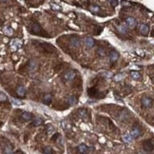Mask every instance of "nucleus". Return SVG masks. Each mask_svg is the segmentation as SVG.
Instances as JSON below:
<instances>
[{"mask_svg": "<svg viewBox=\"0 0 154 154\" xmlns=\"http://www.w3.org/2000/svg\"><path fill=\"white\" fill-rule=\"evenodd\" d=\"M144 151H152L153 150V141L152 140H147V141L144 142Z\"/></svg>", "mask_w": 154, "mask_h": 154, "instance_id": "nucleus-3", "label": "nucleus"}, {"mask_svg": "<svg viewBox=\"0 0 154 154\" xmlns=\"http://www.w3.org/2000/svg\"><path fill=\"white\" fill-rule=\"evenodd\" d=\"M118 58H119V53L118 52H115V50L110 52V54H109V61H110V63L116 62Z\"/></svg>", "mask_w": 154, "mask_h": 154, "instance_id": "nucleus-12", "label": "nucleus"}, {"mask_svg": "<svg viewBox=\"0 0 154 154\" xmlns=\"http://www.w3.org/2000/svg\"><path fill=\"white\" fill-rule=\"evenodd\" d=\"M103 75H105V76L107 77V78L111 77V73H110L109 71H104V72H103Z\"/></svg>", "mask_w": 154, "mask_h": 154, "instance_id": "nucleus-34", "label": "nucleus"}, {"mask_svg": "<svg viewBox=\"0 0 154 154\" xmlns=\"http://www.w3.org/2000/svg\"><path fill=\"white\" fill-rule=\"evenodd\" d=\"M52 8L53 9V10H55V11H59V10H61V8H60V6L55 5V4H52Z\"/></svg>", "mask_w": 154, "mask_h": 154, "instance_id": "nucleus-32", "label": "nucleus"}, {"mask_svg": "<svg viewBox=\"0 0 154 154\" xmlns=\"http://www.w3.org/2000/svg\"><path fill=\"white\" fill-rule=\"evenodd\" d=\"M109 3H110V5L112 6V7H116L117 5H118V1H115V0H110L109 1Z\"/></svg>", "mask_w": 154, "mask_h": 154, "instance_id": "nucleus-30", "label": "nucleus"}, {"mask_svg": "<svg viewBox=\"0 0 154 154\" xmlns=\"http://www.w3.org/2000/svg\"><path fill=\"white\" fill-rule=\"evenodd\" d=\"M43 153L44 154H53V149L50 147H46L43 148Z\"/></svg>", "mask_w": 154, "mask_h": 154, "instance_id": "nucleus-22", "label": "nucleus"}, {"mask_svg": "<svg viewBox=\"0 0 154 154\" xmlns=\"http://www.w3.org/2000/svg\"><path fill=\"white\" fill-rule=\"evenodd\" d=\"M130 76H131L134 80H138V79H140L141 75H140V73L138 71H135V70H133V71L130 72Z\"/></svg>", "mask_w": 154, "mask_h": 154, "instance_id": "nucleus-19", "label": "nucleus"}, {"mask_svg": "<svg viewBox=\"0 0 154 154\" xmlns=\"http://www.w3.org/2000/svg\"><path fill=\"white\" fill-rule=\"evenodd\" d=\"M12 102H13V104L16 105V106H19V105H22V104H23V103L21 102L20 100L15 99V98H13V99H12Z\"/></svg>", "mask_w": 154, "mask_h": 154, "instance_id": "nucleus-29", "label": "nucleus"}, {"mask_svg": "<svg viewBox=\"0 0 154 154\" xmlns=\"http://www.w3.org/2000/svg\"><path fill=\"white\" fill-rule=\"evenodd\" d=\"M97 54L100 55L101 57L105 56V55H106V52H105V50H104V49H102V48H99V49L97 50Z\"/></svg>", "mask_w": 154, "mask_h": 154, "instance_id": "nucleus-26", "label": "nucleus"}, {"mask_svg": "<svg viewBox=\"0 0 154 154\" xmlns=\"http://www.w3.org/2000/svg\"><path fill=\"white\" fill-rule=\"evenodd\" d=\"M29 30L33 34H41L42 33V28L37 22H32L29 25Z\"/></svg>", "mask_w": 154, "mask_h": 154, "instance_id": "nucleus-1", "label": "nucleus"}, {"mask_svg": "<svg viewBox=\"0 0 154 154\" xmlns=\"http://www.w3.org/2000/svg\"><path fill=\"white\" fill-rule=\"evenodd\" d=\"M16 93H17L18 96L24 97L26 95V89L23 86H18L16 88Z\"/></svg>", "mask_w": 154, "mask_h": 154, "instance_id": "nucleus-13", "label": "nucleus"}, {"mask_svg": "<svg viewBox=\"0 0 154 154\" xmlns=\"http://www.w3.org/2000/svg\"><path fill=\"white\" fill-rule=\"evenodd\" d=\"M125 75L122 74V73H119V74H116L114 76V81H116V82H119V81H121V80L124 79Z\"/></svg>", "mask_w": 154, "mask_h": 154, "instance_id": "nucleus-25", "label": "nucleus"}, {"mask_svg": "<svg viewBox=\"0 0 154 154\" xmlns=\"http://www.w3.org/2000/svg\"><path fill=\"white\" fill-rule=\"evenodd\" d=\"M129 135H130V137L132 138V140L136 139V138H138V137L141 135V130H140V129L138 127H133V129L130 131Z\"/></svg>", "mask_w": 154, "mask_h": 154, "instance_id": "nucleus-7", "label": "nucleus"}, {"mask_svg": "<svg viewBox=\"0 0 154 154\" xmlns=\"http://www.w3.org/2000/svg\"><path fill=\"white\" fill-rule=\"evenodd\" d=\"M80 44H81V41H80L79 38L76 37V36H73V37H71L70 39V45L71 46V47L78 48L80 46Z\"/></svg>", "mask_w": 154, "mask_h": 154, "instance_id": "nucleus-8", "label": "nucleus"}, {"mask_svg": "<svg viewBox=\"0 0 154 154\" xmlns=\"http://www.w3.org/2000/svg\"><path fill=\"white\" fill-rule=\"evenodd\" d=\"M47 131H48V133L52 132V131H53V127H52V126H49V127H48V129H47Z\"/></svg>", "mask_w": 154, "mask_h": 154, "instance_id": "nucleus-35", "label": "nucleus"}, {"mask_svg": "<svg viewBox=\"0 0 154 154\" xmlns=\"http://www.w3.org/2000/svg\"><path fill=\"white\" fill-rule=\"evenodd\" d=\"M84 43H85V45L87 46V47H89V48H92L93 46L95 45V41H94V39L92 37H85L84 38Z\"/></svg>", "mask_w": 154, "mask_h": 154, "instance_id": "nucleus-10", "label": "nucleus"}, {"mask_svg": "<svg viewBox=\"0 0 154 154\" xmlns=\"http://www.w3.org/2000/svg\"><path fill=\"white\" fill-rule=\"evenodd\" d=\"M21 45H22V42L20 41L19 39H13L12 40V42H11V48H12V50H16L18 49V48L21 47Z\"/></svg>", "mask_w": 154, "mask_h": 154, "instance_id": "nucleus-6", "label": "nucleus"}, {"mask_svg": "<svg viewBox=\"0 0 154 154\" xmlns=\"http://www.w3.org/2000/svg\"><path fill=\"white\" fill-rule=\"evenodd\" d=\"M0 24H1V19H0Z\"/></svg>", "mask_w": 154, "mask_h": 154, "instance_id": "nucleus-37", "label": "nucleus"}, {"mask_svg": "<svg viewBox=\"0 0 154 154\" xmlns=\"http://www.w3.org/2000/svg\"><path fill=\"white\" fill-rule=\"evenodd\" d=\"M79 115L81 117H86V115H87V111H86V110H81V109H80Z\"/></svg>", "mask_w": 154, "mask_h": 154, "instance_id": "nucleus-31", "label": "nucleus"}, {"mask_svg": "<svg viewBox=\"0 0 154 154\" xmlns=\"http://www.w3.org/2000/svg\"><path fill=\"white\" fill-rule=\"evenodd\" d=\"M21 117H22V119L26 120V121H30V120H32V118H33V115H32L30 112L25 111L21 114Z\"/></svg>", "mask_w": 154, "mask_h": 154, "instance_id": "nucleus-14", "label": "nucleus"}, {"mask_svg": "<svg viewBox=\"0 0 154 154\" xmlns=\"http://www.w3.org/2000/svg\"><path fill=\"white\" fill-rule=\"evenodd\" d=\"M141 103H142V106L144 107H150L152 106L151 98H149V97H147V96H145L142 98Z\"/></svg>", "mask_w": 154, "mask_h": 154, "instance_id": "nucleus-5", "label": "nucleus"}, {"mask_svg": "<svg viewBox=\"0 0 154 154\" xmlns=\"http://www.w3.org/2000/svg\"><path fill=\"white\" fill-rule=\"evenodd\" d=\"M126 24H127L126 26H127V27L130 28V29H134L137 25V22L134 17L129 16V17H127V19H126Z\"/></svg>", "mask_w": 154, "mask_h": 154, "instance_id": "nucleus-4", "label": "nucleus"}, {"mask_svg": "<svg viewBox=\"0 0 154 154\" xmlns=\"http://www.w3.org/2000/svg\"><path fill=\"white\" fill-rule=\"evenodd\" d=\"M7 101V95L3 92H0V102H5Z\"/></svg>", "mask_w": 154, "mask_h": 154, "instance_id": "nucleus-28", "label": "nucleus"}, {"mask_svg": "<svg viewBox=\"0 0 154 154\" xmlns=\"http://www.w3.org/2000/svg\"><path fill=\"white\" fill-rule=\"evenodd\" d=\"M117 29H118L119 32H121V33H123V34H125V33H127V26L126 25H120Z\"/></svg>", "mask_w": 154, "mask_h": 154, "instance_id": "nucleus-18", "label": "nucleus"}, {"mask_svg": "<svg viewBox=\"0 0 154 154\" xmlns=\"http://www.w3.org/2000/svg\"><path fill=\"white\" fill-rule=\"evenodd\" d=\"M137 154H147V152L144 151V150H140V151L137 152Z\"/></svg>", "mask_w": 154, "mask_h": 154, "instance_id": "nucleus-36", "label": "nucleus"}, {"mask_svg": "<svg viewBox=\"0 0 154 154\" xmlns=\"http://www.w3.org/2000/svg\"><path fill=\"white\" fill-rule=\"evenodd\" d=\"M122 139H123V141L126 142V143H131L132 142V138L130 137L129 134H124L122 136Z\"/></svg>", "mask_w": 154, "mask_h": 154, "instance_id": "nucleus-20", "label": "nucleus"}, {"mask_svg": "<svg viewBox=\"0 0 154 154\" xmlns=\"http://www.w3.org/2000/svg\"><path fill=\"white\" fill-rule=\"evenodd\" d=\"M3 30H4V32H5V34H7V35H13V29L10 27H5Z\"/></svg>", "mask_w": 154, "mask_h": 154, "instance_id": "nucleus-23", "label": "nucleus"}, {"mask_svg": "<svg viewBox=\"0 0 154 154\" xmlns=\"http://www.w3.org/2000/svg\"><path fill=\"white\" fill-rule=\"evenodd\" d=\"M68 101H69V104L70 105L77 104V98L75 96H70L69 97V99H68Z\"/></svg>", "mask_w": 154, "mask_h": 154, "instance_id": "nucleus-24", "label": "nucleus"}, {"mask_svg": "<svg viewBox=\"0 0 154 154\" xmlns=\"http://www.w3.org/2000/svg\"><path fill=\"white\" fill-rule=\"evenodd\" d=\"M89 10L91 12V13H97V12H99L100 11V8L98 7V6L96 5H90V7H89Z\"/></svg>", "mask_w": 154, "mask_h": 154, "instance_id": "nucleus-21", "label": "nucleus"}, {"mask_svg": "<svg viewBox=\"0 0 154 154\" xmlns=\"http://www.w3.org/2000/svg\"><path fill=\"white\" fill-rule=\"evenodd\" d=\"M139 30L142 34L144 35H147L149 32V26L147 25V24H141L139 28Z\"/></svg>", "mask_w": 154, "mask_h": 154, "instance_id": "nucleus-11", "label": "nucleus"}, {"mask_svg": "<svg viewBox=\"0 0 154 154\" xmlns=\"http://www.w3.org/2000/svg\"><path fill=\"white\" fill-rule=\"evenodd\" d=\"M89 151V148L85 144H81L77 147V153L78 154H87Z\"/></svg>", "mask_w": 154, "mask_h": 154, "instance_id": "nucleus-9", "label": "nucleus"}, {"mask_svg": "<svg viewBox=\"0 0 154 154\" xmlns=\"http://www.w3.org/2000/svg\"><path fill=\"white\" fill-rule=\"evenodd\" d=\"M52 100V94H46L45 96L43 97V103L46 105H49Z\"/></svg>", "mask_w": 154, "mask_h": 154, "instance_id": "nucleus-17", "label": "nucleus"}, {"mask_svg": "<svg viewBox=\"0 0 154 154\" xmlns=\"http://www.w3.org/2000/svg\"><path fill=\"white\" fill-rule=\"evenodd\" d=\"M29 69H30V70H35L36 69H37V63H36V61H34V60H30V63H29Z\"/></svg>", "mask_w": 154, "mask_h": 154, "instance_id": "nucleus-16", "label": "nucleus"}, {"mask_svg": "<svg viewBox=\"0 0 154 154\" xmlns=\"http://www.w3.org/2000/svg\"><path fill=\"white\" fill-rule=\"evenodd\" d=\"M136 53H137L138 55H140V56H142V57H144V56H145V52H143V50L141 52L140 50H136Z\"/></svg>", "mask_w": 154, "mask_h": 154, "instance_id": "nucleus-33", "label": "nucleus"}, {"mask_svg": "<svg viewBox=\"0 0 154 154\" xmlns=\"http://www.w3.org/2000/svg\"><path fill=\"white\" fill-rule=\"evenodd\" d=\"M75 75H76L75 71H73V70H68V71H66L64 73L63 78L66 81H71V80H73L75 78Z\"/></svg>", "mask_w": 154, "mask_h": 154, "instance_id": "nucleus-2", "label": "nucleus"}, {"mask_svg": "<svg viewBox=\"0 0 154 154\" xmlns=\"http://www.w3.org/2000/svg\"><path fill=\"white\" fill-rule=\"evenodd\" d=\"M41 124H42V119H40V118H35L33 123H32V125L35 126V127H37V126H39Z\"/></svg>", "mask_w": 154, "mask_h": 154, "instance_id": "nucleus-27", "label": "nucleus"}, {"mask_svg": "<svg viewBox=\"0 0 154 154\" xmlns=\"http://www.w3.org/2000/svg\"><path fill=\"white\" fill-rule=\"evenodd\" d=\"M4 154H14L13 151V147H12V146L10 144L5 145V147H4Z\"/></svg>", "mask_w": 154, "mask_h": 154, "instance_id": "nucleus-15", "label": "nucleus"}]
</instances>
